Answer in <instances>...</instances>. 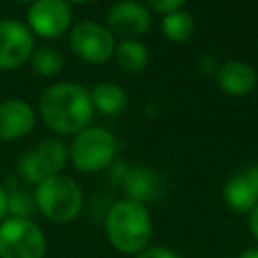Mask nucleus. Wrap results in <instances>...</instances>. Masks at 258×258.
I'll list each match as a JSON object with an SVG mask.
<instances>
[{
  "label": "nucleus",
  "mask_w": 258,
  "mask_h": 258,
  "mask_svg": "<svg viewBox=\"0 0 258 258\" xmlns=\"http://www.w3.org/2000/svg\"><path fill=\"white\" fill-rule=\"evenodd\" d=\"M238 258H258V248H246Z\"/></svg>",
  "instance_id": "obj_25"
},
{
  "label": "nucleus",
  "mask_w": 258,
  "mask_h": 258,
  "mask_svg": "<svg viewBox=\"0 0 258 258\" xmlns=\"http://www.w3.org/2000/svg\"><path fill=\"white\" fill-rule=\"evenodd\" d=\"M8 191V214L10 218H30L34 210V196L24 189H6Z\"/></svg>",
  "instance_id": "obj_19"
},
{
  "label": "nucleus",
  "mask_w": 258,
  "mask_h": 258,
  "mask_svg": "<svg viewBox=\"0 0 258 258\" xmlns=\"http://www.w3.org/2000/svg\"><path fill=\"white\" fill-rule=\"evenodd\" d=\"M71 50L85 62L103 64L115 54V36L95 20H83L73 26L69 36Z\"/></svg>",
  "instance_id": "obj_7"
},
{
  "label": "nucleus",
  "mask_w": 258,
  "mask_h": 258,
  "mask_svg": "<svg viewBox=\"0 0 258 258\" xmlns=\"http://www.w3.org/2000/svg\"><path fill=\"white\" fill-rule=\"evenodd\" d=\"M123 185H125L127 200H135L139 204H145L151 198H155V191L159 187V179L149 167L139 165V167H131L129 171H125Z\"/></svg>",
  "instance_id": "obj_14"
},
{
  "label": "nucleus",
  "mask_w": 258,
  "mask_h": 258,
  "mask_svg": "<svg viewBox=\"0 0 258 258\" xmlns=\"http://www.w3.org/2000/svg\"><path fill=\"white\" fill-rule=\"evenodd\" d=\"M117 151V141L111 131L103 127H85L75 133L69 145L73 165L83 173H97L111 165Z\"/></svg>",
  "instance_id": "obj_4"
},
{
  "label": "nucleus",
  "mask_w": 258,
  "mask_h": 258,
  "mask_svg": "<svg viewBox=\"0 0 258 258\" xmlns=\"http://www.w3.org/2000/svg\"><path fill=\"white\" fill-rule=\"evenodd\" d=\"M30 64H32V71L40 77H54L62 71L64 67V58L58 50L50 48V46H40L36 50H32V56H30Z\"/></svg>",
  "instance_id": "obj_18"
},
{
  "label": "nucleus",
  "mask_w": 258,
  "mask_h": 258,
  "mask_svg": "<svg viewBox=\"0 0 258 258\" xmlns=\"http://www.w3.org/2000/svg\"><path fill=\"white\" fill-rule=\"evenodd\" d=\"M6 216H8V191L0 183V222L6 220Z\"/></svg>",
  "instance_id": "obj_23"
},
{
  "label": "nucleus",
  "mask_w": 258,
  "mask_h": 258,
  "mask_svg": "<svg viewBox=\"0 0 258 258\" xmlns=\"http://www.w3.org/2000/svg\"><path fill=\"white\" fill-rule=\"evenodd\" d=\"M224 202L234 212H250L258 204V185L252 173L246 169L244 173L232 175L224 185Z\"/></svg>",
  "instance_id": "obj_13"
},
{
  "label": "nucleus",
  "mask_w": 258,
  "mask_h": 258,
  "mask_svg": "<svg viewBox=\"0 0 258 258\" xmlns=\"http://www.w3.org/2000/svg\"><path fill=\"white\" fill-rule=\"evenodd\" d=\"M187 0H145V6L157 14H169L175 10H181V6Z\"/></svg>",
  "instance_id": "obj_20"
},
{
  "label": "nucleus",
  "mask_w": 258,
  "mask_h": 258,
  "mask_svg": "<svg viewBox=\"0 0 258 258\" xmlns=\"http://www.w3.org/2000/svg\"><path fill=\"white\" fill-rule=\"evenodd\" d=\"M26 26L42 38H56L71 28L73 12L64 0H36L26 14Z\"/></svg>",
  "instance_id": "obj_9"
},
{
  "label": "nucleus",
  "mask_w": 258,
  "mask_h": 258,
  "mask_svg": "<svg viewBox=\"0 0 258 258\" xmlns=\"http://www.w3.org/2000/svg\"><path fill=\"white\" fill-rule=\"evenodd\" d=\"M91 93L79 83H56L42 91L38 113L44 125L58 135H75L93 119Z\"/></svg>",
  "instance_id": "obj_1"
},
{
  "label": "nucleus",
  "mask_w": 258,
  "mask_h": 258,
  "mask_svg": "<svg viewBox=\"0 0 258 258\" xmlns=\"http://www.w3.org/2000/svg\"><path fill=\"white\" fill-rule=\"evenodd\" d=\"M248 171L252 173V177H254V181H256V185H258V165H254V167H248Z\"/></svg>",
  "instance_id": "obj_26"
},
{
  "label": "nucleus",
  "mask_w": 258,
  "mask_h": 258,
  "mask_svg": "<svg viewBox=\"0 0 258 258\" xmlns=\"http://www.w3.org/2000/svg\"><path fill=\"white\" fill-rule=\"evenodd\" d=\"M250 230H252V234H254V238L258 242V204L250 210Z\"/></svg>",
  "instance_id": "obj_24"
},
{
  "label": "nucleus",
  "mask_w": 258,
  "mask_h": 258,
  "mask_svg": "<svg viewBox=\"0 0 258 258\" xmlns=\"http://www.w3.org/2000/svg\"><path fill=\"white\" fill-rule=\"evenodd\" d=\"M34 50V36L30 28L16 20H0V71H14L30 60Z\"/></svg>",
  "instance_id": "obj_8"
},
{
  "label": "nucleus",
  "mask_w": 258,
  "mask_h": 258,
  "mask_svg": "<svg viewBox=\"0 0 258 258\" xmlns=\"http://www.w3.org/2000/svg\"><path fill=\"white\" fill-rule=\"evenodd\" d=\"M36 125L34 109L22 99L0 101V141H14L28 135Z\"/></svg>",
  "instance_id": "obj_11"
},
{
  "label": "nucleus",
  "mask_w": 258,
  "mask_h": 258,
  "mask_svg": "<svg viewBox=\"0 0 258 258\" xmlns=\"http://www.w3.org/2000/svg\"><path fill=\"white\" fill-rule=\"evenodd\" d=\"M151 26V10L137 0H119L107 12V28L125 40L145 34Z\"/></svg>",
  "instance_id": "obj_10"
},
{
  "label": "nucleus",
  "mask_w": 258,
  "mask_h": 258,
  "mask_svg": "<svg viewBox=\"0 0 258 258\" xmlns=\"http://www.w3.org/2000/svg\"><path fill=\"white\" fill-rule=\"evenodd\" d=\"M151 218L145 204L135 200L115 202L105 218V232L115 250L121 254H137L151 240Z\"/></svg>",
  "instance_id": "obj_2"
},
{
  "label": "nucleus",
  "mask_w": 258,
  "mask_h": 258,
  "mask_svg": "<svg viewBox=\"0 0 258 258\" xmlns=\"http://www.w3.org/2000/svg\"><path fill=\"white\" fill-rule=\"evenodd\" d=\"M34 204L50 222L67 224L73 222L83 210V189L73 177L56 173L36 183Z\"/></svg>",
  "instance_id": "obj_3"
},
{
  "label": "nucleus",
  "mask_w": 258,
  "mask_h": 258,
  "mask_svg": "<svg viewBox=\"0 0 258 258\" xmlns=\"http://www.w3.org/2000/svg\"><path fill=\"white\" fill-rule=\"evenodd\" d=\"M16 2H22V4H32V2H36V0H16Z\"/></svg>",
  "instance_id": "obj_28"
},
{
  "label": "nucleus",
  "mask_w": 258,
  "mask_h": 258,
  "mask_svg": "<svg viewBox=\"0 0 258 258\" xmlns=\"http://www.w3.org/2000/svg\"><path fill=\"white\" fill-rule=\"evenodd\" d=\"M69 159V147L58 137H44L18 159V173L28 183H40L60 173Z\"/></svg>",
  "instance_id": "obj_6"
},
{
  "label": "nucleus",
  "mask_w": 258,
  "mask_h": 258,
  "mask_svg": "<svg viewBox=\"0 0 258 258\" xmlns=\"http://www.w3.org/2000/svg\"><path fill=\"white\" fill-rule=\"evenodd\" d=\"M161 32L171 42H185L194 34V18L185 10H175L169 14H163L161 20Z\"/></svg>",
  "instance_id": "obj_17"
},
{
  "label": "nucleus",
  "mask_w": 258,
  "mask_h": 258,
  "mask_svg": "<svg viewBox=\"0 0 258 258\" xmlns=\"http://www.w3.org/2000/svg\"><path fill=\"white\" fill-rule=\"evenodd\" d=\"M216 83L226 95L244 97L256 89L258 75H256L254 67H250L244 60H228L218 67Z\"/></svg>",
  "instance_id": "obj_12"
},
{
  "label": "nucleus",
  "mask_w": 258,
  "mask_h": 258,
  "mask_svg": "<svg viewBox=\"0 0 258 258\" xmlns=\"http://www.w3.org/2000/svg\"><path fill=\"white\" fill-rule=\"evenodd\" d=\"M113 56L117 58V64L125 73H141L149 62V50L137 38L121 40L115 46V54Z\"/></svg>",
  "instance_id": "obj_16"
},
{
  "label": "nucleus",
  "mask_w": 258,
  "mask_h": 258,
  "mask_svg": "<svg viewBox=\"0 0 258 258\" xmlns=\"http://www.w3.org/2000/svg\"><path fill=\"white\" fill-rule=\"evenodd\" d=\"M135 256L137 258H177V254L165 246H145Z\"/></svg>",
  "instance_id": "obj_21"
},
{
  "label": "nucleus",
  "mask_w": 258,
  "mask_h": 258,
  "mask_svg": "<svg viewBox=\"0 0 258 258\" xmlns=\"http://www.w3.org/2000/svg\"><path fill=\"white\" fill-rule=\"evenodd\" d=\"M198 69H200L202 73H216V71H218V67H216V62H214L212 56H202V58L198 60Z\"/></svg>",
  "instance_id": "obj_22"
},
{
  "label": "nucleus",
  "mask_w": 258,
  "mask_h": 258,
  "mask_svg": "<svg viewBox=\"0 0 258 258\" xmlns=\"http://www.w3.org/2000/svg\"><path fill=\"white\" fill-rule=\"evenodd\" d=\"M67 4H87V2H93V0H64Z\"/></svg>",
  "instance_id": "obj_27"
},
{
  "label": "nucleus",
  "mask_w": 258,
  "mask_h": 258,
  "mask_svg": "<svg viewBox=\"0 0 258 258\" xmlns=\"http://www.w3.org/2000/svg\"><path fill=\"white\" fill-rule=\"evenodd\" d=\"M46 238L30 218H6L0 222V258H44Z\"/></svg>",
  "instance_id": "obj_5"
},
{
  "label": "nucleus",
  "mask_w": 258,
  "mask_h": 258,
  "mask_svg": "<svg viewBox=\"0 0 258 258\" xmlns=\"http://www.w3.org/2000/svg\"><path fill=\"white\" fill-rule=\"evenodd\" d=\"M91 103L103 115H119L127 107V93L117 83H99L91 91Z\"/></svg>",
  "instance_id": "obj_15"
}]
</instances>
